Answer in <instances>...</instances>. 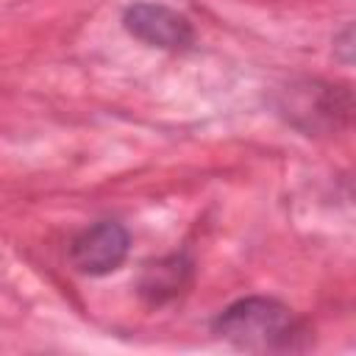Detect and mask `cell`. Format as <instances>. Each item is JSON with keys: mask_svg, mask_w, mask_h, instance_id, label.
I'll return each mask as SVG.
<instances>
[{"mask_svg": "<svg viewBox=\"0 0 356 356\" xmlns=\"http://www.w3.org/2000/svg\"><path fill=\"white\" fill-rule=\"evenodd\" d=\"M214 331L248 350L284 348L295 337L292 312L273 298H245L231 303L214 323Z\"/></svg>", "mask_w": 356, "mask_h": 356, "instance_id": "1", "label": "cell"}, {"mask_svg": "<svg viewBox=\"0 0 356 356\" xmlns=\"http://www.w3.org/2000/svg\"><path fill=\"white\" fill-rule=\"evenodd\" d=\"M128 245H131L128 231L114 220H103L72 239L70 261L83 275H108L125 261Z\"/></svg>", "mask_w": 356, "mask_h": 356, "instance_id": "2", "label": "cell"}, {"mask_svg": "<svg viewBox=\"0 0 356 356\" xmlns=\"http://www.w3.org/2000/svg\"><path fill=\"white\" fill-rule=\"evenodd\" d=\"M122 22L128 33L153 47L184 50L192 44V25L186 22V17L161 3H134L125 8Z\"/></svg>", "mask_w": 356, "mask_h": 356, "instance_id": "3", "label": "cell"}, {"mask_svg": "<svg viewBox=\"0 0 356 356\" xmlns=\"http://www.w3.org/2000/svg\"><path fill=\"white\" fill-rule=\"evenodd\" d=\"M181 273H184V267H178V259L150 264L142 278V292L150 295L153 300H164L167 295H172L181 286Z\"/></svg>", "mask_w": 356, "mask_h": 356, "instance_id": "4", "label": "cell"}]
</instances>
